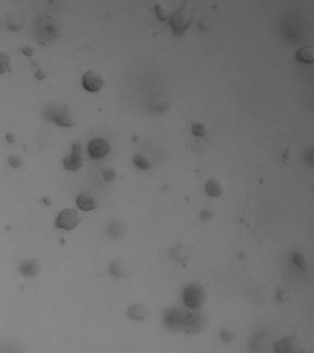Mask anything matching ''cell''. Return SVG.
Returning a JSON list of instances; mask_svg holds the SVG:
<instances>
[{
	"label": "cell",
	"instance_id": "4",
	"mask_svg": "<svg viewBox=\"0 0 314 353\" xmlns=\"http://www.w3.org/2000/svg\"><path fill=\"white\" fill-rule=\"evenodd\" d=\"M47 115H49V117L46 120H53L56 124L62 126V127H72L75 125V120L72 117V115L70 114L69 110L66 107H62V108H57V109H51L49 110L48 108L45 110L43 116L46 117Z\"/></svg>",
	"mask_w": 314,
	"mask_h": 353
},
{
	"label": "cell",
	"instance_id": "10",
	"mask_svg": "<svg viewBox=\"0 0 314 353\" xmlns=\"http://www.w3.org/2000/svg\"><path fill=\"white\" fill-rule=\"evenodd\" d=\"M76 204L80 210H82L84 212H89V211H93L97 208L98 201L93 193L86 192V193H82L81 195L78 196V198L76 200Z\"/></svg>",
	"mask_w": 314,
	"mask_h": 353
},
{
	"label": "cell",
	"instance_id": "6",
	"mask_svg": "<svg viewBox=\"0 0 314 353\" xmlns=\"http://www.w3.org/2000/svg\"><path fill=\"white\" fill-rule=\"evenodd\" d=\"M191 17V10L186 7V5L182 6L172 16L170 23L175 34L183 33L187 29L192 20Z\"/></svg>",
	"mask_w": 314,
	"mask_h": 353
},
{
	"label": "cell",
	"instance_id": "2",
	"mask_svg": "<svg viewBox=\"0 0 314 353\" xmlns=\"http://www.w3.org/2000/svg\"><path fill=\"white\" fill-rule=\"evenodd\" d=\"M189 312L179 309H168L164 314L165 325L173 330L185 329Z\"/></svg>",
	"mask_w": 314,
	"mask_h": 353
},
{
	"label": "cell",
	"instance_id": "9",
	"mask_svg": "<svg viewBox=\"0 0 314 353\" xmlns=\"http://www.w3.org/2000/svg\"><path fill=\"white\" fill-rule=\"evenodd\" d=\"M274 353H303L298 340L294 337H285L274 345Z\"/></svg>",
	"mask_w": 314,
	"mask_h": 353
},
{
	"label": "cell",
	"instance_id": "5",
	"mask_svg": "<svg viewBox=\"0 0 314 353\" xmlns=\"http://www.w3.org/2000/svg\"><path fill=\"white\" fill-rule=\"evenodd\" d=\"M83 163L84 159L81 144L79 142H74L72 144L71 153L63 160L64 168L68 171H77L83 166Z\"/></svg>",
	"mask_w": 314,
	"mask_h": 353
},
{
	"label": "cell",
	"instance_id": "7",
	"mask_svg": "<svg viewBox=\"0 0 314 353\" xmlns=\"http://www.w3.org/2000/svg\"><path fill=\"white\" fill-rule=\"evenodd\" d=\"M111 150V146L109 142L104 139L96 138L90 141L88 144V153L92 159L99 160L106 157Z\"/></svg>",
	"mask_w": 314,
	"mask_h": 353
},
{
	"label": "cell",
	"instance_id": "13",
	"mask_svg": "<svg viewBox=\"0 0 314 353\" xmlns=\"http://www.w3.org/2000/svg\"><path fill=\"white\" fill-rule=\"evenodd\" d=\"M206 192L211 197L217 198V197H220L223 194L224 188H223L222 183L219 180L211 179L206 184Z\"/></svg>",
	"mask_w": 314,
	"mask_h": 353
},
{
	"label": "cell",
	"instance_id": "18",
	"mask_svg": "<svg viewBox=\"0 0 314 353\" xmlns=\"http://www.w3.org/2000/svg\"><path fill=\"white\" fill-rule=\"evenodd\" d=\"M8 163L12 168H19L22 166V159L18 156H11L8 159Z\"/></svg>",
	"mask_w": 314,
	"mask_h": 353
},
{
	"label": "cell",
	"instance_id": "22",
	"mask_svg": "<svg viewBox=\"0 0 314 353\" xmlns=\"http://www.w3.org/2000/svg\"><path fill=\"white\" fill-rule=\"evenodd\" d=\"M0 25H1V23H0Z\"/></svg>",
	"mask_w": 314,
	"mask_h": 353
},
{
	"label": "cell",
	"instance_id": "11",
	"mask_svg": "<svg viewBox=\"0 0 314 353\" xmlns=\"http://www.w3.org/2000/svg\"><path fill=\"white\" fill-rule=\"evenodd\" d=\"M204 323H205V319L201 314V312H198L196 310L195 312H189L185 330L187 332L196 333L204 328Z\"/></svg>",
	"mask_w": 314,
	"mask_h": 353
},
{
	"label": "cell",
	"instance_id": "12",
	"mask_svg": "<svg viewBox=\"0 0 314 353\" xmlns=\"http://www.w3.org/2000/svg\"><path fill=\"white\" fill-rule=\"evenodd\" d=\"M19 271L25 277H34L39 272V265L34 260H27L20 264Z\"/></svg>",
	"mask_w": 314,
	"mask_h": 353
},
{
	"label": "cell",
	"instance_id": "15",
	"mask_svg": "<svg viewBox=\"0 0 314 353\" xmlns=\"http://www.w3.org/2000/svg\"><path fill=\"white\" fill-rule=\"evenodd\" d=\"M147 315H148L147 309L141 305L133 306L128 310V316L133 320H143L146 318Z\"/></svg>",
	"mask_w": 314,
	"mask_h": 353
},
{
	"label": "cell",
	"instance_id": "16",
	"mask_svg": "<svg viewBox=\"0 0 314 353\" xmlns=\"http://www.w3.org/2000/svg\"><path fill=\"white\" fill-rule=\"evenodd\" d=\"M133 162L135 166L140 170H149L152 167V164L149 162V160L142 155H135Z\"/></svg>",
	"mask_w": 314,
	"mask_h": 353
},
{
	"label": "cell",
	"instance_id": "21",
	"mask_svg": "<svg viewBox=\"0 0 314 353\" xmlns=\"http://www.w3.org/2000/svg\"><path fill=\"white\" fill-rule=\"evenodd\" d=\"M21 51H22L23 54L26 55V56H32L33 53H34V51L32 50V48H30V47H24V48H22Z\"/></svg>",
	"mask_w": 314,
	"mask_h": 353
},
{
	"label": "cell",
	"instance_id": "14",
	"mask_svg": "<svg viewBox=\"0 0 314 353\" xmlns=\"http://www.w3.org/2000/svg\"><path fill=\"white\" fill-rule=\"evenodd\" d=\"M296 60L303 63H312L314 61V49L312 46H304L296 53Z\"/></svg>",
	"mask_w": 314,
	"mask_h": 353
},
{
	"label": "cell",
	"instance_id": "17",
	"mask_svg": "<svg viewBox=\"0 0 314 353\" xmlns=\"http://www.w3.org/2000/svg\"><path fill=\"white\" fill-rule=\"evenodd\" d=\"M9 56L6 53L0 52V74H4L9 68Z\"/></svg>",
	"mask_w": 314,
	"mask_h": 353
},
{
	"label": "cell",
	"instance_id": "20",
	"mask_svg": "<svg viewBox=\"0 0 314 353\" xmlns=\"http://www.w3.org/2000/svg\"><path fill=\"white\" fill-rule=\"evenodd\" d=\"M115 176H116V173L113 170H107L103 173V177L106 181H112L114 180Z\"/></svg>",
	"mask_w": 314,
	"mask_h": 353
},
{
	"label": "cell",
	"instance_id": "1",
	"mask_svg": "<svg viewBox=\"0 0 314 353\" xmlns=\"http://www.w3.org/2000/svg\"><path fill=\"white\" fill-rule=\"evenodd\" d=\"M182 301L185 307L193 310L201 309L206 302V291L200 284H191L183 290Z\"/></svg>",
	"mask_w": 314,
	"mask_h": 353
},
{
	"label": "cell",
	"instance_id": "3",
	"mask_svg": "<svg viewBox=\"0 0 314 353\" xmlns=\"http://www.w3.org/2000/svg\"><path fill=\"white\" fill-rule=\"evenodd\" d=\"M81 222L80 214L73 209L63 210L56 218L55 225L59 228L70 230L76 228Z\"/></svg>",
	"mask_w": 314,
	"mask_h": 353
},
{
	"label": "cell",
	"instance_id": "19",
	"mask_svg": "<svg viewBox=\"0 0 314 353\" xmlns=\"http://www.w3.org/2000/svg\"><path fill=\"white\" fill-rule=\"evenodd\" d=\"M193 133H194V135L197 136V137H202V136H204L205 133H206L204 125L201 124V123L194 124V125H193Z\"/></svg>",
	"mask_w": 314,
	"mask_h": 353
},
{
	"label": "cell",
	"instance_id": "8",
	"mask_svg": "<svg viewBox=\"0 0 314 353\" xmlns=\"http://www.w3.org/2000/svg\"><path fill=\"white\" fill-rule=\"evenodd\" d=\"M104 85V78L101 73L89 70L82 77V86L88 92H98Z\"/></svg>",
	"mask_w": 314,
	"mask_h": 353
}]
</instances>
